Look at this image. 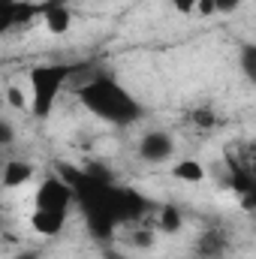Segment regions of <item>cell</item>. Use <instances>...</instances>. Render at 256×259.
Masks as SVG:
<instances>
[{"label":"cell","mask_w":256,"mask_h":259,"mask_svg":"<svg viewBox=\"0 0 256 259\" xmlns=\"http://www.w3.org/2000/svg\"><path fill=\"white\" fill-rule=\"evenodd\" d=\"M136 154L142 163H151V166H160V163H169L175 157V136L169 130H148L139 145H136Z\"/></svg>","instance_id":"obj_4"},{"label":"cell","mask_w":256,"mask_h":259,"mask_svg":"<svg viewBox=\"0 0 256 259\" xmlns=\"http://www.w3.org/2000/svg\"><path fill=\"white\" fill-rule=\"evenodd\" d=\"M172 178H178L184 184H199V181H205V166L199 160H181L172 166Z\"/></svg>","instance_id":"obj_9"},{"label":"cell","mask_w":256,"mask_h":259,"mask_svg":"<svg viewBox=\"0 0 256 259\" xmlns=\"http://www.w3.org/2000/svg\"><path fill=\"white\" fill-rule=\"evenodd\" d=\"M130 244L145 250V247H151V244H154V232H151V229H145V226H139V229L130 235Z\"/></svg>","instance_id":"obj_14"},{"label":"cell","mask_w":256,"mask_h":259,"mask_svg":"<svg viewBox=\"0 0 256 259\" xmlns=\"http://www.w3.org/2000/svg\"><path fill=\"white\" fill-rule=\"evenodd\" d=\"M190 121L196 124V127L208 130V127H214V124H217V115H214L211 109H205V106H199V109H193V112H190Z\"/></svg>","instance_id":"obj_12"},{"label":"cell","mask_w":256,"mask_h":259,"mask_svg":"<svg viewBox=\"0 0 256 259\" xmlns=\"http://www.w3.org/2000/svg\"><path fill=\"white\" fill-rule=\"evenodd\" d=\"M169 3H172V9L178 15H193V12H199V3L202 0H169Z\"/></svg>","instance_id":"obj_17"},{"label":"cell","mask_w":256,"mask_h":259,"mask_svg":"<svg viewBox=\"0 0 256 259\" xmlns=\"http://www.w3.org/2000/svg\"><path fill=\"white\" fill-rule=\"evenodd\" d=\"M39 12H42L49 33H66L72 27V9L66 6V0H49Z\"/></svg>","instance_id":"obj_7"},{"label":"cell","mask_w":256,"mask_h":259,"mask_svg":"<svg viewBox=\"0 0 256 259\" xmlns=\"http://www.w3.org/2000/svg\"><path fill=\"white\" fill-rule=\"evenodd\" d=\"M160 229L169 232V235H178V232L184 229V217H181V211H178L175 205H166V208L160 211Z\"/></svg>","instance_id":"obj_11"},{"label":"cell","mask_w":256,"mask_h":259,"mask_svg":"<svg viewBox=\"0 0 256 259\" xmlns=\"http://www.w3.org/2000/svg\"><path fill=\"white\" fill-rule=\"evenodd\" d=\"M6 100H9V106H15V109H27V112H30V100H24V94H21L18 84H9V88H6Z\"/></svg>","instance_id":"obj_13"},{"label":"cell","mask_w":256,"mask_h":259,"mask_svg":"<svg viewBox=\"0 0 256 259\" xmlns=\"http://www.w3.org/2000/svg\"><path fill=\"white\" fill-rule=\"evenodd\" d=\"M12 259H42V256H39V250H18Z\"/></svg>","instance_id":"obj_19"},{"label":"cell","mask_w":256,"mask_h":259,"mask_svg":"<svg viewBox=\"0 0 256 259\" xmlns=\"http://www.w3.org/2000/svg\"><path fill=\"white\" fill-rule=\"evenodd\" d=\"M244 0H211V12L214 15H232L235 9H241Z\"/></svg>","instance_id":"obj_15"},{"label":"cell","mask_w":256,"mask_h":259,"mask_svg":"<svg viewBox=\"0 0 256 259\" xmlns=\"http://www.w3.org/2000/svg\"><path fill=\"white\" fill-rule=\"evenodd\" d=\"M103 259H130V256L121 253V250H103Z\"/></svg>","instance_id":"obj_20"},{"label":"cell","mask_w":256,"mask_h":259,"mask_svg":"<svg viewBox=\"0 0 256 259\" xmlns=\"http://www.w3.org/2000/svg\"><path fill=\"white\" fill-rule=\"evenodd\" d=\"M72 199H75L72 184H69L66 178L52 175V178H46V181L39 184V190L33 196V211H66V214H69Z\"/></svg>","instance_id":"obj_3"},{"label":"cell","mask_w":256,"mask_h":259,"mask_svg":"<svg viewBox=\"0 0 256 259\" xmlns=\"http://www.w3.org/2000/svg\"><path fill=\"white\" fill-rule=\"evenodd\" d=\"M66 211H33L30 214V226L39 232V235H49V238H55V235H61L66 226Z\"/></svg>","instance_id":"obj_8"},{"label":"cell","mask_w":256,"mask_h":259,"mask_svg":"<svg viewBox=\"0 0 256 259\" xmlns=\"http://www.w3.org/2000/svg\"><path fill=\"white\" fill-rule=\"evenodd\" d=\"M78 103L97 115L100 121L106 124H115V127H130L142 118V106L139 100L130 94L127 88H121L112 75H94L88 78L84 84H78L75 91Z\"/></svg>","instance_id":"obj_1"},{"label":"cell","mask_w":256,"mask_h":259,"mask_svg":"<svg viewBox=\"0 0 256 259\" xmlns=\"http://www.w3.org/2000/svg\"><path fill=\"white\" fill-rule=\"evenodd\" d=\"M75 75V64H39L27 72L30 84V115L36 121H46L64 94L66 81Z\"/></svg>","instance_id":"obj_2"},{"label":"cell","mask_w":256,"mask_h":259,"mask_svg":"<svg viewBox=\"0 0 256 259\" xmlns=\"http://www.w3.org/2000/svg\"><path fill=\"white\" fill-rule=\"evenodd\" d=\"M36 178V166L24 157H6L3 163V172H0V184L3 190H18L24 184H30Z\"/></svg>","instance_id":"obj_6"},{"label":"cell","mask_w":256,"mask_h":259,"mask_svg":"<svg viewBox=\"0 0 256 259\" xmlns=\"http://www.w3.org/2000/svg\"><path fill=\"white\" fill-rule=\"evenodd\" d=\"M238 69L250 84H256V42H244L238 49Z\"/></svg>","instance_id":"obj_10"},{"label":"cell","mask_w":256,"mask_h":259,"mask_svg":"<svg viewBox=\"0 0 256 259\" xmlns=\"http://www.w3.org/2000/svg\"><path fill=\"white\" fill-rule=\"evenodd\" d=\"M232 250V238L223 226H208L199 238H196V259H226Z\"/></svg>","instance_id":"obj_5"},{"label":"cell","mask_w":256,"mask_h":259,"mask_svg":"<svg viewBox=\"0 0 256 259\" xmlns=\"http://www.w3.org/2000/svg\"><path fill=\"white\" fill-rule=\"evenodd\" d=\"M12 142H15V133H12V124H9V121L3 118V121H0V145H3V148H12Z\"/></svg>","instance_id":"obj_18"},{"label":"cell","mask_w":256,"mask_h":259,"mask_svg":"<svg viewBox=\"0 0 256 259\" xmlns=\"http://www.w3.org/2000/svg\"><path fill=\"white\" fill-rule=\"evenodd\" d=\"M241 202H244L247 211H256V175L247 181V187L241 190Z\"/></svg>","instance_id":"obj_16"}]
</instances>
